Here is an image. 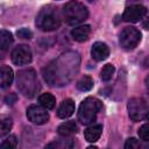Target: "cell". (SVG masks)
<instances>
[{"mask_svg":"<svg viewBox=\"0 0 149 149\" xmlns=\"http://www.w3.org/2000/svg\"><path fill=\"white\" fill-rule=\"evenodd\" d=\"M80 64L79 54L68 51L62 54L57 59L47 65L43 70V77L50 85H65L78 72Z\"/></svg>","mask_w":149,"mask_h":149,"instance_id":"cell-1","label":"cell"},{"mask_svg":"<svg viewBox=\"0 0 149 149\" xmlns=\"http://www.w3.org/2000/svg\"><path fill=\"white\" fill-rule=\"evenodd\" d=\"M16 83H17V88L20 90V92L24 97H28V98H33L40 88L36 72L33 69H24V70L19 71Z\"/></svg>","mask_w":149,"mask_h":149,"instance_id":"cell-2","label":"cell"},{"mask_svg":"<svg viewBox=\"0 0 149 149\" xmlns=\"http://www.w3.org/2000/svg\"><path fill=\"white\" fill-rule=\"evenodd\" d=\"M63 16L68 24L74 26L84 22L88 16L86 6L78 1H70L63 8Z\"/></svg>","mask_w":149,"mask_h":149,"instance_id":"cell-3","label":"cell"},{"mask_svg":"<svg viewBox=\"0 0 149 149\" xmlns=\"http://www.w3.org/2000/svg\"><path fill=\"white\" fill-rule=\"evenodd\" d=\"M102 105L101 102L93 98V97H87L86 99L83 100V102L79 106L78 111V120L83 125H90L95 121L98 112L101 109Z\"/></svg>","mask_w":149,"mask_h":149,"instance_id":"cell-4","label":"cell"},{"mask_svg":"<svg viewBox=\"0 0 149 149\" xmlns=\"http://www.w3.org/2000/svg\"><path fill=\"white\" fill-rule=\"evenodd\" d=\"M36 26L44 31H52L59 28L61 19L57 15L56 10L52 8H43L37 17H36Z\"/></svg>","mask_w":149,"mask_h":149,"instance_id":"cell-5","label":"cell"},{"mask_svg":"<svg viewBox=\"0 0 149 149\" xmlns=\"http://www.w3.org/2000/svg\"><path fill=\"white\" fill-rule=\"evenodd\" d=\"M128 114L133 121H142L148 115V104L142 98H133L129 100L128 105Z\"/></svg>","mask_w":149,"mask_h":149,"instance_id":"cell-6","label":"cell"},{"mask_svg":"<svg viewBox=\"0 0 149 149\" xmlns=\"http://www.w3.org/2000/svg\"><path fill=\"white\" fill-rule=\"evenodd\" d=\"M120 45L126 50L134 49L141 41V33L135 27H126L120 34Z\"/></svg>","mask_w":149,"mask_h":149,"instance_id":"cell-7","label":"cell"},{"mask_svg":"<svg viewBox=\"0 0 149 149\" xmlns=\"http://www.w3.org/2000/svg\"><path fill=\"white\" fill-rule=\"evenodd\" d=\"M12 62L15 65H26L31 62V50L28 45L26 44H20L15 47L12 51Z\"/></svg>","mask_w":149,"mask_h":149,"instance_id":"cell-8","label":"cell"},{"mask_svg":"<svg viewBox=\"0 0 149 149\" xmlns=\"http://www.w3.org/2000/svg\"><path fill=\"white\" fill-rule=\"evenodd\" d=\"M27 116L29 121L35 125H44L49 121V113L45 108L38 105H31L27 109Z\"/></svg>","mask_w":149,"mask_h":149,"instance_id":"cell-9","label":"cell"},{"mask_svg":"<svg viewBox=\"0 0 149 149\" xmlns=\"http://www.w3.org/2000/svg\"><path fill=\"white\" fill-rule=\"evenodd\" d=\"M147 14V8L142 5H132L129 7H127L122 14V19L126 22H139L140 20H142L144 17V15Z\"/></svg>","mask_w":149,"mask_h":149,"instance_id":"cell-10","label":"cell"},{"mask_svg":"<svg viewBox=\"0 0 149 149\" xmlns=\"http://www.w3.org/2000/svg\"><path fill=\"white\" fill-rule=\"evenodd\" d=\"M91 56L95 61H104L109 56V49L104 42H95L91 49Z\"/></svg>","mask_w":149,"mask_h":149,"instance_id":"cell-11","label":"cell"},{"mask_svg":"<svg viewBox=\"0 0 149 149\" xmlns=\"http://www.w3.org/2000/svg\"><path fill=\"white\" fill-rule=\"evenodd\" d=\"M91 34V27L87 24L76 27L71 30V36L77 42H84L88 40V36Z\"/></svg>","mask_w":149,"mask_h":149,"instance_id":"cell-12","label":"cell"},{"mask_svg":"<svg viewBox=\"0 0 149 149\" xmlns=\"http://www.w3.org/2000/svg\"><path fill=\"white\" fill-rule=\"evenodd\" d=\"M74 112V102L72 99H65L62 101L61 106L57 109V115L61 119H66L71 116Z\"/></svg>","mask_w":149,"mask_h":149,"instance_id":"cell-13","label":"cell"},{"mask_svg":"<svg viewBox=\"0 0 149 149\" xmlns=\"http://www.w3.org/2000/svg\"><path fill=\"white\" fill-rule=\"evenodd\" d=\"M13 79H14V73L12 68H9L8 65L1 66L0 68V87L2 88L9 87Z\"/></svg>","mask_w":149,"mask_h":149,"instance_id":"cell-14","label":"cell"},{"mask_svg":"<svg viewBox=\"0 0 149 149\" xmlns=\"http://www.w3.org/2000/svg\"><path fill=\"white\" fill-rule=\"evenodd\" d=\"M101 133H102V126L101 125H92L85 130L84 135H85V139L87 142H95L99 140Z\"/></svg>","mask_w":149,"mask_h":149,"instance_id":"cell-15","label":"cell"},{"mask_svg":"<svg viewBox=\"0 0 149 149\" xmlns=\"http://www.w3.org/2000/svg\"><path fill=\"white\" fill-rule=\"evenodd\" d=\"M58 134L61 136H70L72 135L73 133L77 132V125L74 121H66V122H63L62 125H59L58 129H57Z\"/></svg>","mask_w":149,"mask_h":149,"instance_id":"cell-16","label":"cell"},{"mask_svg":"<svg viewBox=\"0 0 149 149\" xmlns=\"http://www.w3.org/2000/svg\"><path fill=\"white\" fill-rule=\"evenodd\" d=\"M13 127V120L10 116L0 114V137L7 135Z\"/></svg>","mask_w":149,"mask_h":149,"instance_id":"cell-17","label":"cell"},{"mask_svg":"<svg viewBox=\"0 0 149 149\" xmlns=\"http://www.w3.org/2000/svg\"><path fill=\"white\" fill-rule=\"evenodd\" d=\"M38 102L40 105L45 108V109H52L56 105V99L52 94L50 93H43L38 97Z\"/></svg>","mask_w":149,"mask_h":149,"instance_id":"cell-18","label":"cell"},{"mask_svg":"<svg viewBox=\"0 0 149 149\" xmlns=\"http://www.w3.org/2000/svg\"><path fill=\"white\" fill-rule=\"evenodd\" d=\"M13 43V35L8 30H0V50H8Z\"/></svg>","mask_w":149,"mask_h":149,"instance_id":"cell-19","label":"cell"},{"mask_svg":"<svg viewBox=\"0 0 149 149\" xmlns=\"http://www.w3.org/2000/svg\"><path fill=\"white\" fill-rule=\"evenodd\" d=\"M93 87V79L90 76H84L77 81V88L79 91H90Z\"/></svg>","mask_w":149,"mask_h":149,"instance_id":"cell-20","label":"cell"},{"mask_svg":"<svg viewBox=\"0 0 149 149\" xmlns=\"http://www.w3.org/2000/svg\"><path fill=\"white\" fill-rule=\"evenodd\" d=\"M114 66L112 65V64H106L104 68H102V70H101V73H100V77H101V79L104 80V81H108V80H111L112 79V76H113V73H114Z\"/></svg>","mask_w":149,"mask_h":149,"instance_id":"cell-21","label":"cell"},{"mask_svg":"<svg viewBox=\"0 0 149 149\" xmlns=\"http://www.w3.org/2000/svg\"><path fill=\"white\" fill-rule=\"evenodd\" d=\"M17 140L15 135H9L0 146V149H16Z\"/></svg>","mask_w":149,"mask_h":149,"instance_id":"cell-22","label":"cell"},{"mask_svg":"<svg viewBox=\"0 0 149 149\" xmlns=\"http://www.w3.org/2000/svg\"><path fill=\"white\" fill-rule=\"evenodd\" d=\"M125 149H140V142L135 137H130L125 143Z\"/></svg>","mask_w":149,"mask_h":149,"instance_id":"cell-23","label":"cell"},{"mask_svg":"<svg viewBox=\"0 0 149 149\" xmlns=\"http://www.w3.org/2000/svg\"><path fill=\"white\" fill-rule=\"evenodd\" d=\"M139 136H140L143 141H148V140H149V126H148V123H144V125L139 129Z\"/></svg>","mask_w":149,"mask_h":149,"instance_id":"cell-24","label":"cell"},{"mask_svg":"<svg viewBox=\"0 0 149 149\" xmlns=\"http://www.w3.org/2000/svg\"><path fill=\"white\" fill-rule=\"evenodd\" d=\"M17 35L21 37V38H31L33 36V33L28 29V28H21L20 30H17Z\"/></svg>","mask_w":149,"mask_h":149,"instance_id":"cell-25","label":"cell"},{"mask_svg":"<svg viewBox=\"0 0 149 149\" xmlns=\"http://www.w3.org/2000/svg\"><path fill=\"white\" fill-rule=\"evenodd\" d=\"M16 100H17V95H16L15 93H9V94H7L6 98H5V101H6V104H8V105L15 104Z\"/></svg>","mask_w":149,"mask_h":149,"instance_id":"cell-26","label":"cell"},{"mask_svg":"<svg viewBox=\"0 0 149 149\" xmlns=\"http://www.w3.org/2000/svg\"><path fill=\"white\" fill-rule=\"evenodd\" d=\"M44 149H61V148H59V143L58 142H50L49 144L45 146Z\"/></svg>","mask_w":149,"mask_h":149,"instance_id":"cell-27","label":"cell"},{"mask_svg":"<svg viewBox=\"0 0 149 149\" xmlns=\"http://www.w3.org/2000/svg\"><path fill=\"white\" fill-rule=\"evenodd\" d=\"M86 149H98V148L94 147V146H91V147H88V148H86Z\"/></svg>","mask_w":149,"mask_h":149,"instance_id":"cell-28","label":"cell"},{"mask_svg":"<svg viewBox=\"0 0 149 149\" xmlns=\"http://www.w3.org/2000/svg\"><path fill=\"white\" fill-rule=\"evenodd\" d=\"M144 149H148V147H146V148H144Z\"/></svg>","mask_w":149,"mask_h":149,"instance_id":"cell-29","label":"cell"}]
</instances>
